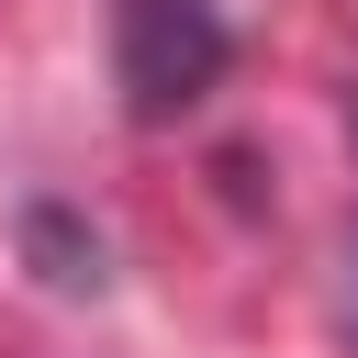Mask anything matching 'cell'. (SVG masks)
I'll return each mask as SVG.
<instances>
[{
    "label": "cell",
    "instance_id": "6da1fadb",
    "mask_svg": "<svg viewBox=\"0 0 358 358\" xmlns=\"http://www.w3.org/2000/svg\"><path fill=\"white\" fill-rule=\"evenodd\" d=\"M235 67V22L224 0H112V90H123V123H179L224 90Z\"/></svg>",
    "mask_w": 358,
    "mask_h": 358
},
{
    "label": "cell",
    "instance_id": "7a4b0ae2",
    "mask_svg": "<svg viewBox=\"0 0 358 358\" xmlns=\"http://www.w3.org/2000/svg\"><path fill=\"white\" fill-rule=\"evenodd\" d=\"M22 246H34V268H45V291H101L112 280V257H101V235L67 213V201H34L22 213Z\"/></svg>",
    "mask_w": 358,
    "mask_h": 358
},
{
    "label": "cell",
    "instance_id": "3957f363",
    "mask_svg": "<svg viewBox=\"0 0 358 358\" xmlns=\"http://www.w3.org/2000/svg\"><path fill=\"white\" fill-rule=\"evenodd\" d=\"M347 313H358V291H347Z\"/></svg>",
    "mask_w": 358,
    "mask_h": 358
}]
</instances>
